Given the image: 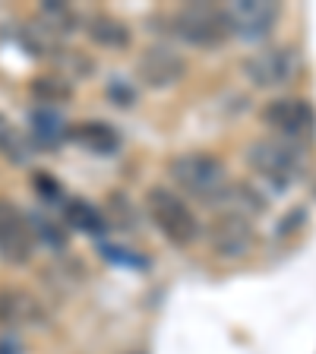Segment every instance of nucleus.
<instances>
[{"instance_id": "obj_1", "label": "nucleus", "mask_w": 316, "mask_h": 354, "mask_svg": "<svg viewBox=\"0 0 316 354\" xmlns=\"http://www.w3.org/2000/svg\"><path fill=\"white\" fill-rule=\"evenodd\" d=\"M168 174L187 196L203 199V203H215V199H225L231 187L228 177V165L221 162L219 155L212 152H184L171 158Z\"/></svg>"}, {"instance_id": "obj_2", "label": "nucleus", "mask_w": 316, "mask_h": 354, "mask_svg": "<svg viewBox=\"0 0 316 354\" xmlns=\"http://www.w3.org/2000/svg\"><path fill=\"white\" fill-rule=\"evenodd\" d=\"M247 165L275 190H288L307 171V149L279 136H266L247 149Z\"/></svg>"}, {"instance_id": "obj_3", "label": "nucleus", "mask_w": 316, "mask_h": 354, "mask_svg": "<svg viewBox=\"0 0 316 354\" xmlns=\"http://www.w3.org/2000/svg\"><path fill=\"white\" fill-rule=\"evenodd\" d=\"M171 32L193 48H219L231 38V22L219 3H187L171 16Z\"/></svg>"}, {"instance_id": "obj_4", "label": "nucleus", "mask_w": 316, "mask_h": 354, "mask_svg": "<svg viewBox=\"0 0 316 354\" xmlns=\"http://www.w3.org/2000/svg\"><path fill=\"white\" fill-rule=\"evenodd\" d=\"M146 212L174 247H190L199 237V218L184 199L168 187H152L146 193Z\"/></svg>"}, {"instance_id": "obj_5", "label": "nucleus", "mask_w": 316, "mask_h": 354, "mask_svg": "<svg viewBox=\"0 0 316 354\" xmlns=\"http://www.w3.org/2000/svg\"><path fill=\"white\" fill-rule=\"evenodd\" d=\"M263 124L272 130V136L307 149L316 136V111L307 98H275L263 108Z\"/></svg>"}, {"instance_id": "obj_6", "label": "nucleus", "mask_w": 316, "mask_h": 354, "mask_svg": "<svg viewBox=\"0 0 316 354\" xmlns=\"http://www.w3.org/2000/svg\"><path fill=\"white\" fill-rule=\"evenodd\" d=\"M301 70V54L285 44H272L263 51L250 54L243 60V73L257 88H281L297 76Z\"/></svg>"}, {"instance_id": "obj_7", "label": "nucleus", "mask_w": 316, "mask_h": 354, "mask_svg": "<svg viewBox=\"0 0 316 354\" xmlns=\"http://www.w3.org/2000/svg\"><path fill=\"white\" fill-rule=\"evenodd\" d=\"M257 243V231H253V221L243 212H219L209 225V247H212L215 257L221 259H241L253 250Z\"/></svg>"}, {"instance_id": "obj_8", "label": "nucleus", "mask_w": 316, "mask_h": 354, "mask_svg": "<svg viewBox=\"0 0 316 354\" xmlns=\"http://www.w3.org/2000/svg\"><path fill=\"white\" fill-rule=\"evenodd\" d=\"M231 22V35H241L243 41H263L272 35L281 19V3L275 0H234L225 7Z\"/></svg>"}, {"instance_id": "obj_9", "label": "nucleus", "mask_w": 316, "mask_h": 354, "mask_svg": "<svg viewBox=\"0 0 316 354\" xmlns=\"http://www.w3.org/2000/svg\"><path fill=\"white\" fill-rule=\"evenodd\" d=\"M187 76V60L168 44H152L136 60V80L146 88H171Z\"/></svg>"}, {"instance_id": "obj_10", "label": "nucleus", "mask_w": 316, "mask_h": 354, "mask_svg": "<svg viewBox=\"0 0 316 354\" xmlns=\"http://www.w3.org/2000/svg\"><path fill=\"white\" fill-rule=\"evenodd\" d=\"M35 250V231L22 209L10 199H0V257L7 263H29Z\"/></svg>"}, {"instance_id": "obj_11", "label": "nucleus", "mask_w": 316, "mask_h": 354, "mask_svg": "<svg viewBox=\"0 0 316 354\" xmlns=\"http://www.w3.org/2000/svg\"><path fill=\"white\" fill-rule=\"evenodd\" d=\"M44 319V307L32 291L26 288H0V326L19 329V326H35Z\"/></svg>"}, {"instance_id": "obj_12", "label": "nucleus", "mask_w": 316, "mask_h": 354, "mask_svg": "<svg viewBox=\"0 0 316 354\" xmlns=\"http://www.w3.org/2000/svg\"><path fill=\"white\" fill-rule=\"evenodd\" d=\"M66 140H73L76 146L89 149L95 155H114L120 149V130L114 124H104V120H82L66 130Z\"/></svg>"}, {"instance_id": "obj_13", "label": "nucleus", "mask_w": 316, "mask_h": 354, "mask_svg": "<svg viewBox=\"0 0 316 354\" xmlns=\"http://www.w3.org/2000/svg\"><path fill=\"white\" fill-rule=\"evenodd\" d=\"M64 218L73 231H82V234H92V237H102L104 231H108V218H104L102 209L80 196L64 203Z\"/></svg>"}, {"instance_id": "obj_14", "label": "nucleus", "mask_w": 316, "mask_h": 354, "mask_svg": "<svg viewBox=\"0 0 316 354\" xmlns=\"http://www.w3.org/2000/svg\"><path fill=\"white\" fill-rule=\"evenodd\" d=\"M86 35L92 38L95 44H102V48H127L130 44V29H127V22L114 19V16L108 13H95L86 19Z\"/></svg>"}, {"instance_id": "obj_15", "label": "nucleus", "mask_w": 316, "mask_h": 354, "mask_svg": "<svg viewBox=\"0 0 316 354\" xmlns=\"http://www.w3.org/2000/svg\"><path fill=\"white\" fill-rule=\"evenodd\" d=\"M29 124H32V140L41 149L60 146L66 136V124H64V118H60V111H54V108H35Z\"/></svg>"}, {"instance_id": "obj_16", "label": "nucleus", "mask_w": 316, "mask_h": 354, "mask_svg": "<svg viewBox=\"0 0 316 354\" xmlns=\"http://www.w3.org/2000/svg\"><path fill=\"white\" fill-rule=\"evenodd\" d=\"M32 92H35L41 102H66L73 95V86L60 76H41V80L32 82Z\"/></svg>"}, {"instance_id": "obj_17", "label": "nucleus", "mask_w": 316, "mask_h": 354, "mask_svg": "<svg viewBox=\"0 0 316 354\" xmlns=\"http://www.w3.org/2000/svg\"><path fill=\"white\" fill-rule=\"evenodd\" d=\"M0 149L7 152L10 162L22 165V162H29V146L22 142V136L16 133V127L10 124H0Z\"/></svg>"}, {"instance_id": "obj_18", "label": "nucleus", "mask_w": 316, "mask_h": 354, "mask_svg": "<svg viewBox=\"0 0 316 354\" xmlns=\"http://www.w3.org/2000/svg\"><path fill=\"white\" fill-rule=\"evenodd\" d=\"M35 193L41 199H60V184L51 174H44L41 171V174H35Z\"/></svg>"}, {"instance_id": "obj_19", "label": "nucleus", "mask_w": 316, "mask_h": 354, "mask_svg": "<svg viewBox=\"0 0 316 354\" xmlns=\"http://www.w3.org/2000/svg\"><path fill=\"white\" fill-rule=\"evenodd\" d=\"M108 95L114 98V102H120V108H130V104H133V88H127L124 82H114V86H108Z\"/></svg>"}, {"instance_id": "obj_20", "label": "nucleus", "mask_w": 316, "mask_h": 354, "mask_svg": "<svg viewBox=\"0 0 316 354\" xmlns=\"http://www.w3.org/2000/svg\"><path fill=\"white\" fill-rule=\"evenodd\" d=\"M0 354H22V342L16 335H3L0 339Z\"/></svg>"}, {"instance_id": "obj_21", "label": "nucleus", "mask_w": 316, "mask_h": 354, "mask_svg": "<svg viewBox=\"0 0 316 354\" xmlns=\"http://www.w3.org/2000/svg\"><path fill=\"white\" fill-rule=\"evenodd\" d=\"M130 354H142V351H130Z\"/></svg>"}]
</instances>
